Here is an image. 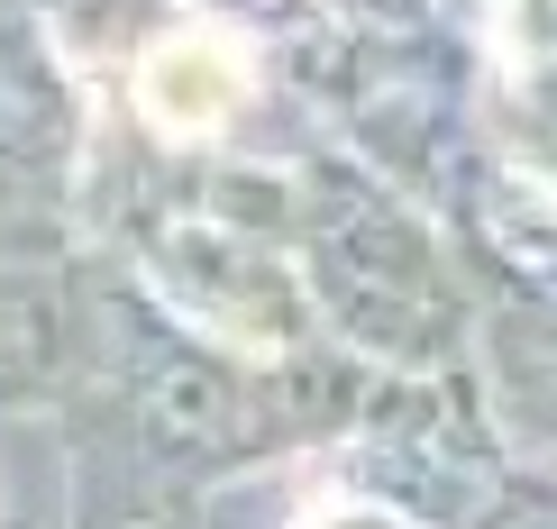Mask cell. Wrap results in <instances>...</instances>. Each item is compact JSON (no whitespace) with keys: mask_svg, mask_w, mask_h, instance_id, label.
<instances>
[{"mask_svg":"<svg viewBox=\"0 0 557 529\" xmlns=\"http://www.w3.org/2000/svg\"><path fill=\"white\" fill-rule=\"evenodd\" d=\"M257 101V55L228 28H183L137 64V110L156 137H220Z\"/></svg>","mask_w":557,"mask_h":529,"instance_id":"cell-1","label":"cell"}]
</instances>
